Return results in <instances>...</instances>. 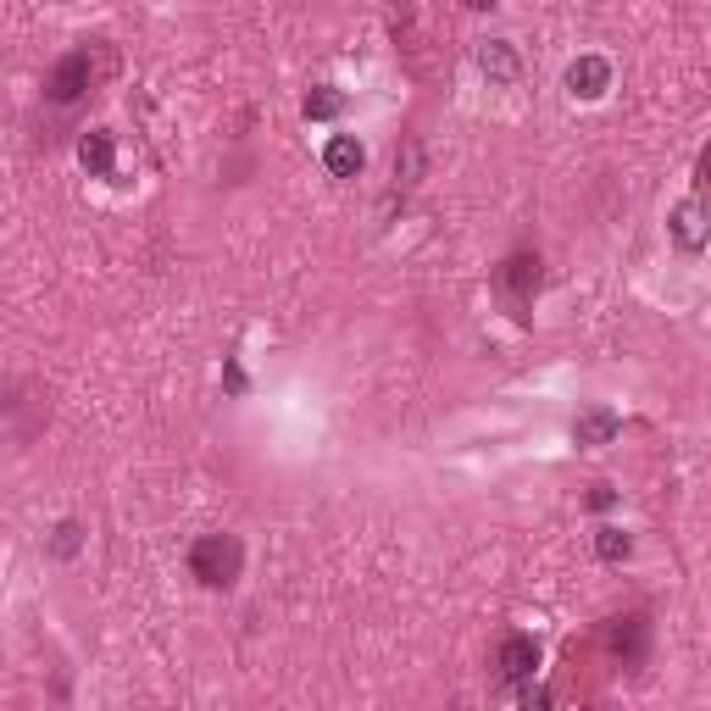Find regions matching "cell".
I'll use <instances>...</instances> for the list:
<instances>
[{"mask_svg":"<svg viewBox=\"0 0 711 711\" xmlns=\"http://www.w3.org/2000/svg\"><path fill=\"white\" fill-rule=\"evenodd\" d=\"M695 190H700V195H695V201H700V206H706V212H711V145H706V150H700V178H695Z\"/></svg>","mask_w":711,"mask_h":711,"instance_id":"obj_16","label":"cell"},{"mask_svg":"<svg viewBox=\"0 0 711 711\" xmlns=\"http://www.w3.org/2000/svg\"><path fill=\"white\" fill-rule=\"evenodd\" d=\"M479 68H484L490 84H517V73H522L517 50H511L506 39H484V45H479Z\"/></svg>","mask_w":711,"mask_h":711,"instance_id":"obj_9","label":"cell"},{"mask_svg":"<svg viewBox=\"0 0 711 711\" xmlns=\"http://www.w3.org/2000/svg\"><path fill=\"white\" fill-rule=\"evenodd\" d=\"M467 7H472V12H490V7H501V0H467Z\"/></svg>","mask_w":711,"mask_h":711,"instance_id":"obj_19","label":"cell"},{"mask_svg":"<svg viewBox=\"0 0 711 711\" xmlns=\"http://www.w3.org/2000/svg\"><path fill=\"white\" fill-rule=\"evenodd\" d=\"M79 545H84V528H79V522H56V533H50V556H79Z\"/></svg>","mask_w":711,"mask_h":711,"instance_id":"obj_15","label":"cell"},{"mask_svg":"<svg viewBox=\"0 0 711 711\" xmlns=\"http://www.w3.org/2000/svg\"><path fill=\"white\" fill-rule=\"evenodd\" d=\"M606 656H612L623 673H639V667H644V656H650V623H644L639 612L606 623Z\"/></svg>","mask_w":711,"mask_h":711,"instance_id":"obj_4","label":"cell"},{"mask_svg":"<svg viewBox=\"0 0 711 711\" xmlns=\"http://www.w3.org/2000/svg\"><path fill=\"white\" fill-rule=\"evenodd\" d=\"M323 167H328L334 178H356V172L367 167V150H362V140L334 134V140H328V150H323Z\"/></svg>","mask_w":711,"mask_h":711,"instance_id":"obj_10","label":"cell"},{"mask_svg":"<svg viewBox=\"0 0 711 711\" xmlns=\"http://www.w3.org/2000/svg\"><path fill=\"white\" fill-rule=\"evenodd\" d=\"M190 573L206 583V589H233L245 573V545L233 533H201L190 545Z\"/></svg>","mask_w":711,"mask_h":711,"instance_id":"obj_2","label":"cell"},{"mask_svg":"<svg viewBox=\"0 0 711 711\" xmlns=\"http://www.w3.org/2000/svg\"><path fill=\"white\" fill-rule=\"evenodd\" d=\"M111 62H106V50H95V45H79V50H68L62 62H56L50 73H45V100L56 106V111H68V106H79L95 84H100V73H106Z\"/></svg>","mask_w":711,"mask_h":711,"instance_id":"obj_1","label":"cell"},{"mask_svg":"<svg viewBox=\"0 0 711 711\" xmlns=\"http://www.w3.org/2000/svg\"><path fill=\"white\" fill-rule=\"evenodd\" d=\"M567 89L578 100H601L612 89V62H606V56H578V62L567 68Z\"/></svg>","mask_w":711,"mask_h":711,"instance_id":"obj_6","label":"cell"},{"mask_svg":"<svg viewBox=\"0 0 711 711\" xmlns=\"http://www.w3.org/2000/svg\"><path fill=\"white\" fill-rule=\"evenodd\" d=\"M617 429H623V418H617L612 406H589V411H578L573 439H578V445H612V439H617Z\"/></svg>","mask_w":711,"mask_h":711,"instance_id":"obj_8","label":"cell"},{"mask_svg":"<svg viewBox=\"0 0 711 711\" xmlns=\"http://www.w3.org/2000/svg\"><path fill=\"white\" fill-rule=\"evenodd\" d=\"M673 240H678V251H700L711 240V212L700 201H684L673 212Z\"/></svg>","mask_w":711,"mask_h":711,"instance_id":"obj_7","label":"cell"},{"mask_svg":"<svg viewBox=\"0 0 711 711\" xmlns=\"http://www.w3.org/2000/svg\"><path fill=\"white\" fill-rule=\"evenodd\" d=\"M612 501H617V495H612L606 484H595V495H589V506H595V511H601V506H612Z\"/></svg>","mask_w":711,"mask_h":711,"instance_id":"obj_18","label":"cell"},{"mask_svg":"<svg viewBox=\"0 0 711 711\" xmlns=\"http://www.w3.org/2000/svg\"><path fill=\"white\" fill-rule=\"evenodd\" d=\"M418 184H423V140L406 134L400 150H395V195H411Z\"/></svg>","mask_w":711,"mask_h":711,"instance_id":"obj_11","label":"cell"},{"mask_svg":"<svg viewBox=\"0 0 711 711\" xmlns=\"http://www.w3.org/2000/svg\"><path fill=\"white\" fill-rule=\"evenodd\" d=\"M522 706H528V711H533V706H551V689H533V684H528V689H522Z\"/></svg>","mask_w":711,"mask_h":711,"instance_id":"obj_17","label":"cell"},{"mask_svg":"<svg viewBox=\"0 0 711 711\" xmlns=\"http://www.w3.org/2000/svg\"><path fill=\"white\" fill-rule=\"evenodd\" d=\"M628 551H634V540H628L623 528H601L595 533V556L601 562H628Z\"/></svg>","mask_w":711,"mask_h":711,"instance_id":"obj_14","label":"cell"},{"mask_svg":"<svg viewBox=\"0 0 711 711\" xmlns=\"http://www.w3.org/2000/svg\"><path fill=\"white\" fill-rule=\"evenodd\" d=\"M79 161H84L89 178H111V167H117V145H111V134H106V129L84 134V140H79Z\"/></svg>","mask_w":711,"mask_h":711,"instance_id":"obj_12","label":"cell"},{"mask_svg":"<svg viewBox=\"0 0 711 711\" xmlns=\"http://www.w3.org/2000/svg\"><path fill=\"white\" fill-rule=\"evenodd\" d=\"M339 106H345V95L328 89V84H317V89L306 95V117H312V123H328V117H339Z\"/></svg>","mask_w":711,"mask_h":711,"instance_id":"obj_13","label":"cell"},{"mask_svg":"<svg viewBox=\"0 0 711 711\" xmlns=\"http://www.w3.org/2000/svg\"><path fill=\"white\" fill-rule=\"evenodd\" d=\"M540 278H545V267H540V256H533V251H511V256L495 267V289L511 301V317H517V323L528 317L533 294H540Z\"/></svg>","mask_w":711,"mask_h":711,"instance_id":"obj_3","label":"cell"},{"mask_svg":"<svg viewBox=\"0 0 711 711\" xmlns=\"http://www.w3.org/2000/svg\"><path fill=\"white\" fill-rule=\"evenodd\" d=\"M495 667H501L506 684H528L533 667H540V644H533L528 634H506L501 650H495Z\"/></svg>","mask_w":711,"mask_h":711,"instance_id":"obj_5","label":"cell"}]
</instances>
